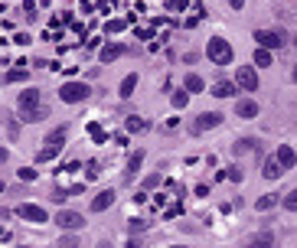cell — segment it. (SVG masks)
Here are the masks:
<instances>
[{"mask_svg": "<svg viewBox=\"0 0 297 248\" xmlns=\"http://www.w3.org/2000/svg\"><path fill=\"white\" fill-rule=\"evenodd\" d=\"M147 229V222H144V219H134V222H131V232H144Z\"/></svg>", "mask_w": 297, "mask_h": 248, "instance_id": "33", "label": "cell"}, {"mask_svg": "<svg viewBox=\"0 0 297 248\" xmlns=\"http://www.w3.org/2000/svg\"><path fill=\"white\" fill-rule=\"evenodd\" d=\"M111 203H114V190H101L98 196L92 199V212H105Z\"/></svg>", "mask_w": 297, "mask_h": 248, "instance_id": "13", "label": "cell"}, {"mask_svg": "<svg viewBox=\"0 0 297 248\" xmlns=\"http://www.w3.org/2000/svg\"><path fill=\"white\" fill-rule=\"evenodd\" d=\"M59 248H82V245H79V238H75V235H62L59 238Z\"/></svg>", "mask_w": 297, "mask_h": 248, "instance_id": "28", "label": "cell"}, {"mask_svg": "<svg viewBox=\"0 0 297 248\" xmlns=\"http://www.w3.org/2000/svg\"><path fill=\"white\" fill-rule=\"evenodd\" d=\"M186 98H190V92L183 88V92H173V98H170V101H173V108H183V105H186Z\"/></svg>", "mask_w": 297, "mask_h": 248, "instance_id": "27", "label": "cell"}, {"mask_svg": "<svg viewBox=\"0 0 297 248\" xmlns=\"http://www.w3.org/2000/svg\"><path fill=\"white\" fill-rule=\"evenodd\" d=\"M4 235H7V232H4V225H0V238H4Z\"/></svg>", "mask_w": 297, "mask_h": 248, "instance_id": "40", "label": "cell"}, {"mask_svg": "<svg viewBox=\"0 0 297 248\" xmlns=\"http://www.w3.org/2000/svg\"><path fill=\"white\" fill-rule=\"evenodd\" d=\"M225 176H229V180H242V170L239 167H229V170H225Z\"/></svg>", "mask_w": 297, "mask_h": 248, "instance_id": "34", "label": "cell"}, {"mask_svg": "<svg viewBox=\"0 0 297 248\" xmlns=\"http://www.w3.org/2000/svg\"><path fill=\"white\" fill-rule=\"evenodd\" d=\"M43 118H49V108H36V111H26V121H30V124H36V121H43Z\"/></svg>", "mask_w": 297, "mask_h": 248, "instance_id": "21", "label": "cell"}, {"mask_svg": "<svg viewBox=\"0 0 297 248\" xmlns=\"http://www.w3.org/2000/svg\"><path fill=\"white\" fill-rule=\"evenodd\" d=\"M274 157H278V163H281L284 170H294V163H297V154H294V147H291V144H281V147H278V154H274Z\"/></svg>", "mask_w": 297, "mask_h": 248, "instance_id": "11", "label": "cell"}, {"mask_svg": "<svg viewBox=\"0 0 297 248\" xmlns=\"http://www.w3.org/2000/svg\"><path fill=\"white\" fill-rule=\"evenodd\" d=\"M261 173H265L268 180H278V176L284 173V167L278 163V157H265V163H261Z\"/></svg>", "mask_w": 297, "mask_h": 248, "instance_id": "14", "label": "cell"}, {"mask_svg": "<svg viewBox=\"0 0 297 248\" xmlns=\"http://www.w3.org/2000/svg\"><path fill=\"white\" fill-rule=\"evenodd\" d=\"M141 163H144V150H134V157L128 160V173H124V183H131V180H134V173L141 170Z\"/></svg>", "mask_w": 297, "mask_h": 248, "instance_id": "15", "label": "cell"}, {"mask_svg": "<svg viewBox=\"0 0 297 248\" xmlns=\"http://www.w3.org/2000/svg\"><path fill=\"white\" fill-rule=\"evenodd\" d=\"M98 248H111V245H108V242H101V245H98Z\"/></svg>", "mask_w": 297, "mask_h": 248, "instance_id": "39", "label": "cell"}, {"mask_svg": "<svg viewBox=\"0 0 297 248\" xmlns=\"http://www.w3.org/2000/svg\"><path fill=\"white\" fill-rule=\"evenodd\" d=\"M128 131H137V134H141V131H147V121H141V118H128Z\"/></svg>", "mask_w": 297, "mask_h": 248, "instance_id": "26", "label": "cell"}, {"mask_svg": "<svg viewBox=\"0 0 297 248\" xmlns=\"http://www.w3.org/2000/svg\"><path fill=\"white\" fill-rule=\"evenodd\" d=\"M235 114L242 121H252L255 114H258V101H252V98H242V101H235Z\"/></svg>", "mask_w": 297, "mask_h": 248, "instance_id": "10", "label": "cell"}, {"mask_svg": "<svg viewBox=\"0 0 297 248\" xmlns=\"http://www.w3.org/2000/svg\"><path fill=\"white\" fill-rule=\"evenodd\" d=\"M157 183H160V173H150L147 180H144V190H150V186H157Z\"/></svg>", "mask_w": 297, "mask_h": 248, "instance_id": "31", "label": "cell"}, {"mask_svg": "<svg viewBox=\"0 0 297 248\" xmlns=\"http://www.w3.org/2000/svg\"><path fill=\"white\" fill-rule=\"evenodd\" d=\"M255 66H271V49H261V46H258V52H255Z\"/></svg>", "mask_w": 297, "mask_h": 248, "instance_id": "23", "label": "cell"}, {"mask_svg": "<svg viewBox=\"0 0 297 248\" xmlns=\"http://www.w3.org/2000/svg\"><path fill=\"white\" fill-rule=\"evenodd\" d=\"M281 203H284V209H287V212H297V190L284 193V199H281Z\"/></svg>", "mask_w": 297, "mask_h": 248, "instance_id": "22", "label": "cell"}, {"mask_svg": "<svg viewBox=\"0 0 297 248\" xmlns=\"http://www.w3.org/2000/svg\"><path fill=\"white\" fill-rule=\"evenodd\" d=\"M33 176H36V170H30V167L20 170V180H33Z\"/></svg>", "mask_w": 297, "mask_h": 248, "instance_id": "35", "label": "cell"}, {"mask_svg": "<svg viewBox=\"0 0 297 248\" xmlns=\"http://www.w3.org/2000/svg\"><path fill=\"white\" fill-rule=\"evenodd\" d=\"M219 124H222V114H219V111H203L196 121H193V134H203V131L219 128Z\"/></svg>", "mask_w": 297, "mask_h": 248, "instance_id": "7", "label": "cell"}, {"mask_svg": "<svg viewBox=\"0 0 297 248\" xmlns=\"http://www.w3.org/2000/svg\"><path fill=\"white\" fill-rule=\"evenodd\" d=\"M88 131H92V137H95V141H105V131H101L98 124H92V128H88Z\"/></svg>", "mask_w": 297, "mask_h": 248, "instance_id": "32", "label": "cell"}, {"mask_svg": "<svg viewBox=\"0 0 297 248\" xmlns=\"http://www.w3.org/2000/svg\"><path fill=\"white\" fill-rule=\"evenodd\" d=\"M134 88H137V75H128V79L121 82V98H131V95H134Z\"/></svg>", "mask_w": 297, "mask_h": 248, "instance_id": "20", "label": "cell"}, {"mask_svg": "<svg viewBox=\"0 0 297 248\" xmlns=\"http://www.w3.org/2000/svg\"><path fill=\"white\" fill-rule=\"evenodd\" d=\"M183 88H186V92H190V95H196V92H203V88H206V82L199 79V75H186Z\"/></svg>", "mask_w": 297, "mask_h": 248, "instance_id": "18", "label": "cell"}, {"mask_svg": "<svg viewBox=\"0 0 297 248\" xmlns=\"http://www.w3.org/2000/svg\"><path fill=\"white\" fill-rule=\"evenodd\" d=\"M17 216H23L26 219V222H46V219H49V216H46V209H39V206H30V203H23V206H17Z\"/></svg>", "mask_w": 297, "mask_h": 248, "instance_id": "9", "label": "cell"}, {"mask_svg": "<svg viewBox=\"0 0 297 248\" xmlns=\"http://www.w3.org/2000/svg\"><path fill=\"white\" fill-rule=\"evenodd\" d=\"M255 39H258L261 49H278V46L287 43V33L284 30H255Z\"/></svg>", "mask_w": 297, "mask_h": 248, "instance_id": "4", "label": "cell"}, {"mask_svg": "<svg viewBox=\"0 0 297 248\" xmlns=\"http://www.w3.org/2000/svg\"><path fill=\"white\" fill-rule=\"evenodd\" d=\"M121 56H124V46L121 43H108V46H101V49H98V59L105 62V66H108V62H114V59H121Z\"/></svg>", "mask_w": 297, "mask_h": 248, "instance_id": "12", "label": "cell"}, {"mask_svg": "<svg viewBox=\"0 0 297 248\" xmlns=\"http://www.w3.org/2000/svg\"><path fill=\"white\" fill-rule=\"evenodd\" d=\"M128 26V20H108V33H121Z\"/></svg>", "mask_w": 297, "mask_h": 248, "instance_id": "29", "label": "cell"}, {"mask_svg": "<svg viewBox=\"0 0 297 248\" xmlns=\"http://www.w3.org/2000/svg\"><path fill=\"white\" fill-rule=\"evenodd\" d=\"M0 160H7V150L4 147H0Z\"/></svg>", "mask_w": 297, "mask_h": 248, "instance_id": "38", "label": "cell"}, {"mask_svg": "<svg viewBox=\"0 0 297 248\" xmlns=\"http://www.w3.org/2000/svg\"><path fill=\"white\" fill-rule=\"evenodd\" d=\"M167 7H170V10H183L186 4H183V0H167Z\"/></svg>", "mask_w": 297, "mask_h": 248, "instance_id": "36", "label": "cell"}, {"mask_svg": "<svg viewBox=\"0 0 297 248\" xmlns=\"http://www.w3.org/2000/svg\"><path fill=\"white\" fill-rule=\"evenodd\" d=\"M98 173H101V163H98V160H88V167H85V176H88V180H95Z\"/></svg>", "mask_w": 297, "mask_h": 248, "instance_id": "25", "label": "cell"}, {"mask_svg": "<svg viewBox=\"0 0 297 248\" xmlns=\"http://www.w3.org/2000/svg\"><path fill=\"white\" fill-rule=\"evenodd\" d=\"M56 225H59V229H66V232H75V229L85 225V219H82V212L62 209V212H56Z\"/></svg>", "mask_w": 297, "mask_h": 248, "instance_id": "6", "label": "cell"}, {"mask_svg": "<svg viewBox=\"0 0 297 248\" xmlns=\"http://www.w3.org/2000/svg\"><path fill=\"white\" fill-rule=\"evenodd\" d=\"M0 193H4V183H0Z\"/></svg>", "mask_w": 297, "mask_h": 248, "instance_id": "41", "label": "cell"}, {"mask_svg": "<svg viewBox=\"0 0 297 248\" xmlns=\"http://www.w3.org/2000/svg\"><path fill=\"white\" fill-rule=\"evenodd\" d=\"M235 82H216V85H212V95H216V98H232V95H235Z\"/></svg>", "mask_w": 297, "mask_h": 248, "instance_id": "16", "label": "cell"}, {"mask_svg": "<svg viewBox=\"0 0 297 248\" xmlns=\"http://www.w3.org/2000/svg\"><path fill=\"white\" fill-rule=\"evenodd\" d=\"M245 248H274V235L271 232H261V235H255Z\"/></svg>", "mask_w": 297, "mask_h": 248, "instance_id": "17", "label": "cell"}, {"mask_svg": "<svg viewBox=\"0 0 297 248\" xmlns=\"http://www.w3.org/2000/svg\"><path fill=\"white\" fill-rule=\"evenodd\" d=\"M26 75H30L26 69H13V72H7V75H4V82H23Z\"/></svg>", "mask_w": 297, "mask_h": 248, "instance_id": "24", "label": "cell"}, {"mask_svg": "<svg viewBox=\"0 0 297 248\" xmlns=\"http://www.w3.org/2000/svg\"><path fill=\"white\" fill-rule=\"evenodd\" d=\"M274 203H278V199H274V196H261V199H258V203H255V206H258V209L265 212V209H271Z\"/></svg>", "mask_w": 297, "mask_h": 248, "instance_id": "30", "label": "cell"}, {"mask_svg": "<svg viewBox=\"0 0 297 248\" xmlns=\"http://www.w3.org/2000/svg\"><path fill=\"white\" fill-rule=\"evenodd\" d=\"M66 137H69V131H66V128H56V131H49L36 157H39V160H52V157H56L59 150L66 147Z\"/></svg>", "mask_w": 297, "mask_h": 248, "instance_id": "2", "label": "cell"}, {"mask_svg": "<svg viewBox=\"0 0 297 248\" xmlns=\"http://www.w3.org/2000/svg\"><path fill=\"white\" fill-rule=\"evenodd\" d=\"M88 95H92V88H88L85 82H66V85L59 88V98L66 101V105H75V101H85Z\"/></svg>", "mask_w": 297, "mask_h": 248, "instance_id": "3", "label": "cell"}, {"mask_svg": "<svg viewBox=\"0 0 297 248\" xmlns=\"http://www.w3.org/2000/svg\"><path fill=\"white\" fill-rule=\"evenodd\" d=\"M20 108H23V114L43 108V95H39V88H26V92H20Z\"/></svg>", "mask_w": 297, "mask_h": 248, "instance_id": "8", "label": "cell"}, {"mask_svg": "<svg viewBox=\"0 0 297 248\" xmlns=\"http://www.w3.org/2000/svg\"><path fill=\"white\" fill-rule=\"evenodd\" d=\"M235 85L242 92H258V72H255L252 66H239L235 72Z\"/></svg>", "mask_w": 297, "mask_h": 248, "instance_id": "5", "label": "cell"}, {"mask_svg": "<svg viewBox=\"0 0 297 248\" xmlns=\"http://www.w3.org/2000/svg\"><path fill=\"white\" fill-rule=\"evenodd\" d=\"M232 7H235V10H242V7H245V0H229Z\"/></svg>", "mask_w": 297, "mask_h": 248, "instance_id": "37", "label": "cell"}, {"mask_svg": "<svg viewBox=\"0 0 297 248\" xmlns=\"http://www.w3.org/2000/svg\"><path fill=\"white\" fill-rule=\"evenodd\" d=\"M255 147V141H252V137H242V141H235V144H232V154H248V150H252Z\"/></svg>", "mask_w": 297, "mask_h": 248, "instance_id": "19", "label": "cell"}, {"mask_svg": "<svg viewBox=\"0 0 297 248\" xmlns=\"http://www.w3.org/2000/svg\"><path fill=\"white\" fill-rule=\"evenodd\" d=\"M206 56L212 59V66H232V46H229V39H222V36H212L209 39V46H206Z\"/></svg>", "mask_w": 297, "mask_h": 248, "instance_id": "1", "label": "cell"}]
</instances>
